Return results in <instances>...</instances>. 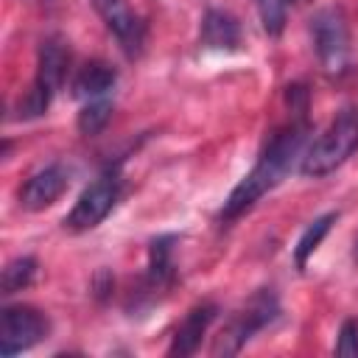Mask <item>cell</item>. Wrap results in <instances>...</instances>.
Listing matches in <instances>:
<instances>
[{
  "mask_svg": "<svg viewBox=\"0 0 358 358\" xmlns=\"http://www.w3.org/2000/svg\"><path fill=\"white\" fill-rule=\"evenodd\" d=\"M308 140V123L305 117L291 120L288 126L277 129L271 134V140L266 143V148L260 151L255 168L232 187V193L227 196L224 207H221V221H235L243 213H249L268 190H274L285 173L291 171L294 159H302V145Z\"/></svg>",
  "mask_w": 358,
  "mask_h": 358,
  "instance_id": "1",
  "label": "cell"
},
{
  "mask_svg": "<svg viewBox=\"0 0 358 358\" xmlns=\"http://www.w3.org/2000/svg\"><path fill=\"white\" fill-rule=\"evenodd\" d=\"M355 148H358V106H344L330 120V126L308 145V151H302L299 171L313 179L327 176L338 165H344Z\"/></svg>",
  "mask_w": 358,
  "mask_h": 358,
  "instance_id": "2",
  "label": "cell"
},
{
  "mask_svg": "<svg viewBox=\"0 0 358 358\" xmlns=\"http://www.w3.org/2000/svg\"><path fill=\"white\" fill-rule=\"evenodd\" d=\"M280 313V305H277V296L263 288L257 291L232 319L229 324L221 330V336L215 338L213 344V355H235L257 330H263L266 324H271V319H277Z\"/></svg>",
  "mask_w": 358,
  "mask_h": 358,
  "instance_id": "3",
  "label": "cell"
},
{
  "mask_svg": "<svg viewBox=\"0 0 358 358\" xmlns=\"http://www.w3.org/2000/svg\"><path fill=\"white\" fill-rule=\"evenodd\" d=\"M120 173L117 171H103L98 179H92L81 196L76 199L73 210L64 215V229L70 232H87L92 227H98L109 210L115 207V201L120 199Z\"/></svg>",
  "mask_w": 358,
  "mask_h": 358,
  "instance_id": "4",
  "label": "cell"
},
{
  "mask_svg": "<svg viewBox=\"0 0 358 358\" xmlns=\"http://www.w3.org/2000/svg\"><path fill=\"white\" fill-rule=\"evenodd\" d=\"M310 36L316 56L327 73H344L350 59V31L341 8H319L310 20Z\"/></svg>",
  "mask_w": 358,
  "mask_h": 358,
  "instance_id": "5",
  "label": "cell"
},
{
  "mask_svg": "<svg viewBox=\"0 0 358 358\" xmlns=\"http://www.w3.org/2000/svg\"><path fill=\"white\" fill-rule=\"evenodd\" d=\"M50 324L45 313L31 305H8L0 316V355L11 358L22 350H31L48 336Z\"/></svg>",
  "mask_w": 358,
  "mask_h": 358,
  "instance_id": "6",
  "label": "cell"
},
{
  "mask_svg": "<svg viewBox=\"0 0 358 358\" xmlns=\"http://www.w3.org/2000/svg\"><path fill=\"white\" fill-rule=\"evenodd\" d=\"M90 3L95 6V11L101 14V20L106 22V28L115 34L120 50L129 59L140 56V50L145 45V25L131 11V6L126 0H90Z\"/></svg>",
  "mask_w": 358,
  "mask_h": 358,
  "instance_id": "7",
  "label": "cell"
},
{
  "mask_svg": "<svg viewBox=\"0 0 358 358\" xmlns=\"http://www.w3.org/2000/svg\"><path fill=\"white\" fill-rule=\"evenodd\" d=\"M67 182H70V176H67V171H64L59 162L45 165L42 171H36V173L20 187V204H22L25 210H31V213L45 210V207H50V204L64 193Z\"/></svg>",
  "mask_w": 358,
  "mask_h": 358,
  "instance_id": "8",
  "label": "cell"
},
{
  "mask_svg": "<svg viewBox=\"0 0 358 358\" xmlns=\"http://www.w3.org/2000/svg\"><path fill=\"white\" fill-rule=\"evenodd\" d=\"M215 313H218V308H215L213 302L196 305V308L182 319V324L176 327L173 341H171V347H168V355H179V358L193 355V352L199 350V344H201V336H204L207 327L213 324Z\"/></svg>",
  "mask_w": 358,
  "mask_h": 358,
  "instance_id": "9",
  "label": "cell"
},
{
  "mask_svg": "<svg viewBox=\"0 0 358 358\" xmlns=\"http://www.w3.org/2000/svg\"><path fill=\"white\" fill-rule=\"evenodd\" d=\"M67 64H70V50L59 36H48L39 45V62H36V81H42L45 87H50L53 92L62 87L64 76H67Z\"/></svg>",
  "mask_w": 358,
  "mask_h": 358,
  "instance_id": "10",
  "label": "cell"
},
{
  "mask_svg": "<svg viewBox=\"0 0 358 358\" xmlns=\"http://www.w3.org/2000/svg\"><path fill=\"white\" fill-rule=\"evenodd\" d=\"M201 42L215 50H235L241 45V25L232 14L221 8H210L201 17Z\"/></svg>",
  "mask_w": 358,
  "mask_h": 358,
  "instance_id": "11",
  "label": "cell"
},
{
  "mask_svg": "<svg viewBox=\"0 0 358 358\" xmlns=\"http://www.w3.org/2000/svg\"><path fill=\"white\" fill-rule=\"evenodd\" d=\"M117 81V73L112 64L101 62V59H92L87 64L78 67V73L73 76V95L76 98H84V101H92V98H103L106 90H112Z\"/></svg>",
  "mask_w": 358,
  "mask_h": 358,
  "instance_id": "12",
  "label": "cell"
},
{
  "mask_svg": "<svg viewBox=\"0 0 358 358\" xmlns=\"http://www.w3.org/2000/svg\"><path fill=\"white\" fill-rule=\"evenodd\" d=\"M173 235H162L157 241H151L148 249V285L157 288H168L173 282V263H171V246Z\"/></svg>",
  "mask_w": 358,
  "mask_h": 358,
  "instance_id": "13",
  "label": "cell"
},
{
  "mask_svg": "<svg viewBox=\"0 0 358 358\" xmlns=\"http://www.w3.org/2000/svg\"><path fill=\"white\" fill-rule=\"evenodd\" d=\"M333 221H336V213H324V215H319L313 224H308V229L299 235L296 249H294V260H296V268H299V271L308 266V257L319 249V243H322V238L330 232Z\"/></svg>",
  "mask_w": 358,
  "mask_h": 358,
  "instance_id": "14",
  "label": "cell"
},
{
  "mask_svg": "<svg viewBox=\"0 0 358 358\" xmlns=\"http://www.w3.org/2000/svg\"><path fill=\"white\" fill-rule=\"evenodd\" d=\"M36 277V260L31 255H22V257H14L6 263L3 274H0V291L8 296V294H17L22 288H28Z\"/></svg>",
  "mask_w": 358,
  "mask_h": 358,
  "instance_id": "15",
  "label": "cell"
},
{
  "mask_svg": "<svg viewBox=\"0 0 358 358\" xmlns=\"http://www.w3.org/2000/svg\"><path fill=\"white\" fill-rule=\"evenodd\" d=\"M109 117H112V101H106V98H92V101H87L84 103V109L78 112V120H76V126H78V131L81 134H98L106 123H109Z\"/></svg>",
  "mask_w": 358,
  "mask_h": 358,
  "instance_id": "16",
  "label": "cell"
},
{
  "mask_svg": "<svg viewBox=\"0 0 358 358\" xmlns=\"http://www.w3.org/2000/svg\"><path fill=\"white\" fill-rule=\"evenodd\" d=\"M50 98H53V90L34 78V84L25 90V95H22L20 103H17L20 117L28 120V117H39V115H45V109L50 106Z\"/></svg>",
  "mask_w": 358,
  "mask_h": 358,
  "instance_id": "17",
  "label": "cell"
},
{
  "mask_svg": "<svg viewBox=\"0 0 358 358\" xmlns=\"http://www.w3.org/2000/svg\"><path fill=\"white\" fill-rule=\"evenodd\" d=\"M257 14L266 34L277 36L285 28V0H257Z\"/></svg>",
  "mask_w": 358,
  "mask_h": 358,
  "instance_id": "18",
  "label": "cell"
},
{
  "mask_svg": "<svg viewBox=\"0 0 358 358\" xmlns=\"http://www.w3.org/2000/svg\"><path fill=\"white\" fill-rule=\"evenodd\" d=\"M336 355H358V322L347 319L336 338Z\"/></svg>",
  "mask_w": 358,
  "mask_h": 358,
  "instance_id": "19",
  "label": "cell"
},
{
  "mask_svg": "<svg viewBox=\"0 0 358 358\" xmlns=\"http://www.w3.org/2000/svg\"><path fill=\"white\" fill-rule=\"evenodd\" d=\"M285 98H288L291 112H294L296 117H305V109H308V90H305L302 84H291L288 92H285Z\"/></svg>",
  "mask_w": 358,
  "mask_h": 358,
  "instance_id": "20",
  "label": "cell"
},
{
  "mask_svg": "<svg viewBox=\"0 0 358 358\" xmlns=\"http://www.w3.org/2000/svg\"><path fill=\"white\" fill-rule=\"evenodd\" d=\"M352 260H355V266H358V235H355V246H352Z\"/></svg>",
  "mask_w": 358,
  "mask_h": 358,
  "instance_id": "21",
  "label": "cell"
},
{
  "mask_svg": "<svg viewBox=\"0 0 358 358\" xmlns=\"http://www.w3.org/2000/svg\"><path fill=\"white\" fill-rule=\"evenodd\" d=\"M285 3H302V0H285Z\"/></svg>",
  "mask_w": 358,
  "mask_h": 358,
  "instance_id": "22",
  "label": "cell"
}]
</instances>
